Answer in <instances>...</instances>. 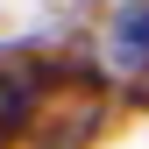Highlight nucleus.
<instances>
[{"mask_svg": "<svg viewBox=\"0 0 149 149\" xmlns=\"http://www.w3.org/2000/svg\"><path fill=\"white\" fill-rule=\"evenodd\" d=\"M114 57H121V64H142V57H149V0H135V7L121 14V29H114Z\"/></svg>", "mask_w": 149, "mask_h": 149, "instance_id": "obj_1", "label": "nucleus"}]
</instances>
